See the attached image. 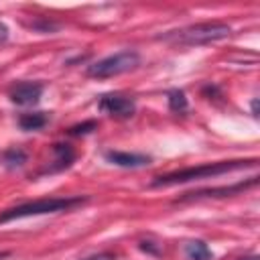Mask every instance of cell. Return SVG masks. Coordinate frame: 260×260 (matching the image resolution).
Returning <instances> with one entry per match:
<instances>
[{"label": "cell", "mask_w": 260, "mask_h": 260, "mask_svg": "<svg viewBox=\"0 0 260 260\" xmlns=\"http://www.w3.org/2000/svg\"><path fill=\"white\" fill-rule=\"evenodd\" d=\"M258 158H236V160H217V162H205L197 167H187L181 171H173L167 175H158L152 179L150 187H171V185H181L189 181H199V179H211L219 177L232 171H242L248 167H256Z\"/></svg>", "instance_id": "cell-1"}, {"label": "cell", "mask_w": 260, "mask_h": 260, "mask_svg": "<svg viewBox=\"0 0 260 260\" xmlns=\"http://www.w3.org/2000/svg\"><path fill=\"white\" fill-rule=\"evenodd\" d=\"M232 35V26L219 20L213 22H197V24H189L185 28L179 30H169L167 35H162L160 39L173 45H185V47H199V45H209V43H217L225 37Z\"/></svg>", "instance_id": "cell-2"}, {"label": "cell", "mask_w": 260, "mask_h": 260, "mask_svg": "<svg viewBox=\"0 0 260 260\" xmlns=\"http://www.w3.org/2000/svg\"><path fill=\"white\" fill-rule=\"evenodd\" d=\"M87 197H43L35 201H26L20 205H14L10 209H4L0 213V223L12 221V219H22V217H32V215H45V213H59V211H69L79 205H83Z\"/></svg>", "instance_id": "cell-3"}, {"label": "cell", "mask_w": 260, "mask_h": 260, "mask_svg": "<svg viewBox=\"0 0 260 260\" xmlns=\"http://www.w3.org/2000/svg\"><path fill=\"white\" fill-rule=\"evenodd\" d=\"M138 65H140V55L134 49H126L87 65V75L93 79H108V77H116L126 71H132Z\"/></svg>", "instance_id": "cell-4"}, {"label": "cell", "mask_w": 260, "mask_h": 260, "mask_svg": "<svg viewBox=\"0 0 260 260\" xmlns=\"http://www.w3.org/2000/svg\"><path fill=\"white\" fill-rule=\"evenodd\" d=\"M98 108L112 116V118H120V120H126V118H132L134 112H136V104L132 98L124 95V93H104L98 102Z\"/></svg>", "instance_id": "cell-5"}, {"label": "cell", "mask_w": 260, "mask_h": 260, "mask_svg": "<svg viewBox=\"0 0 260 260\" xmlns=\"http://www.w3.org/2000/svg\"><path fill=\"white\" fill-rule=\"evenodd\" d=\"M258 185V177H252L250 181H242V183H236V185H223V187H209V189H199V191H191V193H185L179 201H191V199H211V197H230V195H236L240 191H246L250 187H256Z\"/></svg>", "instance_id": "cell-6"}, {"label": "cell", "mask_w": 260, "mask_h": 260, "mask_svg": "<svg viewBox=\"0 0 260 260\" xmlns=\"http://www.w3.org/2000/svg\"><path fill=\"white\" fill-rule=\"evenodd\" d=\"M43 95V83L39 81H18L10 87V102L16 106H35Z\"/></svg>", "instance_id": "cell-7"}, {"label": "cell", "mask_w": 260, "mask_h": 260, "mask_svg": "<svg viewBox=\"0 0 260 260\" xmlns=\"http://www.w3.org/2000/svg\"><path fill=\"white\" fill-rule=\"evenodd\" d=\"M104 158L110 165L124 167V169H140V167L150 165V160H152L148 154H142V152H126V150H108L104 154Z\"/></svg>", "instance_id": "cell-8"}, {"label": "cell", "mask_w": 260, "mask_h": 260, "mask_svg": "<svg viewBox=\"0 0 260 260\" xmlns=\"http://www.w3.org/2000/svg\"><path fill=\"white\" fill-rule=\"evenodd\" d=\"M185 256L187 260H213V252L203 240H189L185 244Z\"/></svg>", "instance_id": "cell-9"}, {"label": "cell", "mask_w": 260, "mask_h": 260, "mask_svg": "<svg viewBox=\"0 0 260 260\" xmlns=\"http://www.w3.org/2000/svg\"><path fill=\"white\" fill-rule=\"evenodd\" d=\"M47 122H49V116H47L45 112H24V114H20V118H18V126H20L22 130H26V132H30V130H41Z\"/></svg>", "instance_id": "cell-10"}, {"label": "cell", "mask_w": 260, "mask_h": 260, "mask_svg": "<svg viewBox=\"0 0 260 260\" xmlns=\"http://www.w3.org/2000/svg\"><path fill=\"white\" fill-rule=\"evenodd\" d=\"M53 152H55V167L51 171H61V169H67L73 158H75V152L69 144H55L53 146Z\"/></svg>", "instance_id": "cell-11"}, {"label": "cell", "mask_w": 260, "mask_h": 260, "mask_svg": "<svg viewBox=\"0 0 260 260\" xmlns=\"http://www.w3.org/2000/svg\"><path fill=\"white\" fill-rule=\"evenodd\" d=\"M0 162L6 167V169H16V167H22L26 162V152L22 148H6L2 154H0Z\"/></svg>", "instance_id": "cell-12"}, {"label": "cell", "mask_w": 260, "mask_h": 260, "mask_svg": "<svg viewBox=\"0 0 260 260\" xmlns=\"http://www.w3.org/2000/svg\"><path fill=\"white\" fill-rule=\"evenodd\" d=\"M169 108L177 114L187 110V95L183 89H171L169 91Z\"/></svg>", "instance_id": "cell-13"}, {"label": "cell", "mask_w": 260, "mask_h": 260, "mask_svg": "<svg viewBox=\"0 0 260 260\" xmlns=\"http://www.w3.org/2000/svg\"><path fill=\"white\" fill-rule=\"evenodd\" d=\"M91 130H95V122H93V120L83 122V124H79V126H73V128L69 130V134L79 136V134H87V132H91Z\"/></svg>", "instance_id": "cell-14"}, {"label": "cell", "mask_w": 260, "mask_h": 260, "mask_svg": "<svg viewBox=\"0 0 260 260\" xmlns=\"http://www.w3.org/2000/svg\"><path fill=\"white\" fill-rule=\"evenodd\" d=\"M83 260H112V256L110 254H93V256H87Z\"/></svg>", "instance_id": "cell-15"}, {"label": "cell", "mask_w": 260, "mask_h": 260, "mask_svg": "<svg viewBox=\"0 0 260 260\" xmlns=\"http://www.w3.org/2000/svg\"><path fill=\"white\" fill-rule=\"evenodd\" d=\"M252 114H254V116H258V100H254V102H252Z\"/></svg>", "instance_id": "cell-16"}, {"label": "cell", "mask_w": 260, "mask_h": 260, "mask_svg": "<svg viewBox=\"0 0 260 260\" xmlns=\"http://www.w3.org/2000/svg\"><path fill=\"white\" fill-rule=\"evenodd\" d=\"M240 260H260V256H258V254H250V256H244V258H240Z\"/></svg>", "instance_id": "cell-17"}, {"label": "cell", "mask_w": 260, "mask_h": 260, "mask_svg": "<svg viewBox=\"0 0 260 260\" xmlns=\"http://www.w3.org/2000/svg\"><path fill=\"white\" fill-rule=\"evenodd\" d=\"M6 256H8V252H0V260H4Z\"/></svg>", "instance_id": "cell-18"}]
</instances>
